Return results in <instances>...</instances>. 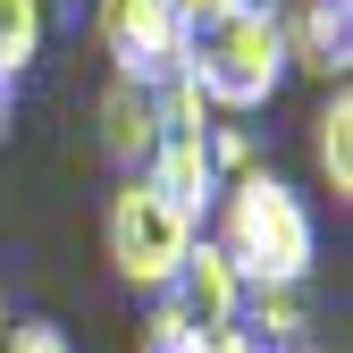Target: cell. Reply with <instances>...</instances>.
Wrapping results in <instances>:
<instances>
[{"mask_svg":"<svg viewBox=\"0 0 353 353\" xmlns=\"http://www.w3.org/2000/svg\"><path fill=\"white\" fill-rule=\"evenodd\" d=\"M210 244L228 252V270L244 278V294L252 286H303L312 261H320V228H312V210H303V194L286 176H270V168L219 185V236Z\"/></svg>","mask_w":353,"mask_h":353,"instance_id":"6da1fadb","label":"cell"},{"mask_svg":"<svg viewBox=\"0 0 353 353\" xmlns=\"http://www.w3.org/2000/svg\"><path fill=\"white\" fill-rule=\"evenodd\" d=\"M185 76L210 110H261L286 84V42H278V9H261V0H236L228 17H210L185 34Z\"/></svg>","mask_w":353,"mask_h":353,"instance_id":"7a4b0ae2","label":"cell"},{"mask_svg":"<svg viewBox=\"0 0 353 353\" xmlns=\"http://www.w3.org/2000/svg\"><path fill=\"white\" fill-rule=\"evenodd\" d=\"M101 236H110V270L126 286H143V294H168L176 278V261L194 252V219L160 202L152 194V176H126V185L110 194V219H101Z\"/></svg>","mask_w":353,"mask_h":353,"instance_id":"3957f363","label":"cell"},{"mask_svg":"<svg viewBox=\"0 0 353 353\" xmlns=\"http://www.w3.org/2000/svg\"><path fill=\"white\" fill-rule=\"evenodd\" d=\"M93 34L118 59V76H135V84L185 76V26L168 17V0H93Z\"/></svg>","mask_w":353,"mask_h":353,"instance_id":"277c9868","label":"cell"},{"mask_svg":"<svg viewBox=\"0 0 353 353\" xmlns=\"http://www.w3.org/2000/svg\"><path fill=\"white\" fill-rule=\"evenodd\" d=\"M160 312H168L176 328H194V336L236 328V312H244V278L228 270V252H219L210 236H194V252L176 261V278H168V294H160Z\"/></svg>","mask_w":353,"mask_h":353,"instance_id":"5b68a950","label":"cell"},{"mask_svg":"<svg viewBox=\"0 0 353 353\" xmlns=\"http://www.w3.org/2000/svg\"><path fill=\"white\" fill-rule=\"evenodd\" d=\"M278 42H286V68L345 76V59H353V0H286L278 9Z\"/></svg>","mask_w":353,"mask_h":353,"instance_id":"8992f818","label":"cell"},{"mask_svg":"<svg viewBox=\"0 0 353 353\" xmlns=\"http://www.w3.org/2000/svg\"><path fill=\"white\" fill-rule=\"evenodd\" d=\"M101 152L118 168H143L160 152V101H152V84L110 76V93H101Z\"/></svg>","mask_w":353,"mask_h":353,"instance_id":"52a82bcc","label":"cell"},{"mask_svg":"<svg viewBox=\"0 0 353 353\" xmlns=\"http://www.w3.org/2000/svg\"><path fill=\"white\" fill-rule=\"evenodd\" d=\"M143 176H152V194L176 202L185 219H202L219 202V168H210V143L202 135H160V152L143 160Z\"/></svg>","mask_w":353,"mask_h":353,"instance_id":"ba28073f","label":"cell"},{"mask_svg":"<svg viewBox=\"0 0 353 353\" xmlns=\"http://www.w3.org/2000/svg\"><path fill=\"white\" fill-rule=\"evenodd\" d=\"M236 328H244L252 345H270V353L303 345V336H312V312H303V286H252V294H244V312H236Z\"/></svg>","mask_w":353,"mask_h":353,"instance_id":"9c48e42d","label":"cell"},{"mask_svg":"<svg viewBox=\"0 0 353 353\" xmlns=\"http://www.w3.org/2000/svg\"><path fill=\"white\" fill-rule=\"evenodd\" d=\"M312 152H320V176H328V194L345 202L353 194V93L336 84V101L312 118Z\"/></svg>","mask_w":353,"mask_h":353,"instance_id":"30bf717a","label":"cell"},{"mask_svg":"<svg viewBox=\"0 0 353 353\" xmlns=\"http://www.w3.org/2000/svg\"><path fill=\"white\" fill-rule=\"evenodd\" d=\"M42 51V0H0V76H26Z\"/></svg>","mask_w":353,"mask_h":353,"instance_id":"8fae6325","label":"cell"},{"mask_svg":"<svg viewBox=\"0 0 353 353\" xmlns=\"http://www.w3.org/2000/svg\"><path fill=\"white\" fill-rule=\"evenodd\" d=\"M143 353H194V328H176L168 312H152V336H143Z\"/></svg>","mask_w":353,"mask_h":353,"instance_id":"7c38bea8","label":"cell"},{"mask_svg":"<svg viewBox=\"0 0 353 353\" xmlns=\"http://www.w3.org/2000/svg\"><path fill=\"white\" fill-rule=\"evenodd\" d=\"M0 353H68V336H59V328H9Z\"/></svg>","mask_w":353,"mask_h":353,"instance_id":"4fadbf2b","label":"cell"},{"mask_svg":"<svg viewBox=\"0 0 353 353\" xmlns=\"http://www.w3.org/2000/svg\"><path fill=\"white\" fill-rule=\"evenodd\" d=\"M228 9H236V0H168V17L185 26V34H194V26H210V17H228Z\"/></svg>","mask_w":353,"mask_h":353,"instance_id":"5bb4252c","label":"cell"},{"mask_svg":"<svg viewBox=\"0 0 353 353\" xmlns=\"http://www.w3.org/2000/svg\"><path fill=\"white\" fill-rule=\"evenodd\" d=\"M194 353H270V345H252L244 328H210V336H194Z\"/></svg>","mask_w":353,"mask_h":353,"instance_id":"9a60e30c","label":"cell"},{"mask_svg":"<svg viewBox=\"0 0 353 353\" xmlns=\"http://www.w3.org/2000/svg\"><path fill=\"white\" fill-rule=\"evenodd\" d=\"M9 110H17V76H0V126H9Z\"/></svg>","mask_w":353,"mask_h":353,"instance_id":"2e32d148","label":"cell"},{"mask_svg":"<svg viewBox=\"0 0 353 353\" xmlns=\"http://www.w3.org/2000/svg\"><path fill=\"white\" fill-rule=\"evenodd\" d=\"M0 345H9V303H0Z\"/></svg>","mask_w":353,"mask_h":353,"instance_id":"e0dca14e","label":"cell"}]
</instances>
